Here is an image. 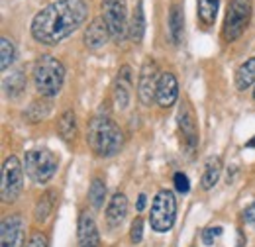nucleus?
<instances>
[{"label":"nucleus","mask_w":255,"mask_h":247,"mask_svg":"<svg viewBox=\"0 0 255 247\" xmlns=\"http://www.w3.org/2000/svg\"><path fill=\"white\" fill-rule=\"evenodd\" d=\"M102 18L108 24L110 35L114 39L126 37L128 28H129L126 0H104L102 2Z\"/></svg>","instance_id":"obj_8"},{"label":"nucleus","mask_w":255,"mask_h":247,"mask_svg":"<svg viewBox=\"0 0 255 247\" xmlns=\"http://www.w3.org/2000/svg\"><path fill=\"white\" fill-rule=\"evenodd\" d=\"M129 240H131V244H139V242L143 240V222H141V218H135V220L131 222Z\"/></svg>","instance_id":"obj_27"},{"label":"nucleus","mask_w":255,"mask_h":247,"mask_svg":"<svg viewBox=\"0 0 255 247\" xmlns=\"http://www.w3.org/2000/svg\"><path fill=\"white\" fill-rule=\"evenodd\" d=\"M129 91H131V69L126 65V67L120 69V73L116 77V83L112 87V96H114L116 108L126 110L128 104H129Z\"/></svg>","instance_id":"obj_15"},{"label":"nucleus","mask_w":255,"mask_h":247,"mask_svg":"<svg viewBox=\"0 0 255 247\" xmlns=\"http://www.w3.org/2000/svg\"><path fill=\"white\" fill-rule=\"evenodd\" d=\"M89 16L85 0H55L41 8L32 20V37L41 45H57L77 31Z\"/></svg>","instance_id":"obj_1"},{"label":"nucleus","mask_w":255,"mask_h":247,"mask_svg":"<svg viewBox=\"0 0 255 247\" xmlns=\"http://www.w3.org/2000/svg\"><path fill=\"white\" fill-rule=\"evenodd\" d=\"M159 75L161 73H157L155 61L147 59V61L143 63V67L139 71V81H137V96H139V100H141L143 106H149L155 100Z\"/></svg>","instance_id":"obj_9"},{"label":"nucleus","mask_w":255,"mask_h":247,"mask_svg":"<svg viewBox=\"0 0 255 247\" xmlns=\"http://www.w3.org/2000/svg\"><path fill=\"white\" fill-rule=\"evenodd\" d=\"M255 83V57H250L242 63L236 71V89L248 91Z\"/></svg>","instance_id":"obj_18"},{"label":"nucleus","mask_w":255,"mask_h":247,"mask_svg":"<svg viewBox=\"0 0 255 247\" xmlns=\"http://www.w3.org/2000/svg\"><path fill=\"white\" fill-rule=\"evenodd\" d=\"M57 131L63 139H73L75 133H77V118H75V112L73 110H67L61 114L59 122H57Z\"/></svg>","instance_id":"obj_23"},{"label":"nucleus","mask_w":255,"mask_h":247,"mask_svg":"<svg viewBox=\"0 0 255 247\" xmlns=\"http://www.w3.org/2000/svg\"><path fill=\"white\" fill-rule=\"evenodd\" d=\"M59 169L57 157L47 149H32L24 155V171L33 183L43 185L47 183Z\"/></svg>","instance_id":"obj_6"},{"label":"nucleus","mask_w":255,"mask_h":247,"mask_svg":"<svg viewBox=\"0 0 255 247\" xmlns=\"http://www.w3.org/2000/svg\"><path fill=\"white\" fill-rule=\"evenodd\" d=\"M24 87H26V81H24L22 71H16L14 75H10V83L4 81V89H6V93L10 94V96L20 94L22 91H24Z\"/></svg>","instance_id":"obj_26"},{"label":"nucleus","mask_w":255,"mask_h":247,"mask_svg":"<svg viewBox=\"0 0 255 247\" xmlns=\"http://www.w3.org/2000/svg\"><path fill=\"white\" fill-rule=\"evenodd\" d=\"M220 0H196V14L204 26H212L216 22Z\"/></svg>","instance_id":"obj_21"},{"label":"nucleus","mask_w":255,"mask_h":247,"mask_svg":"<svg viewBox=\"0 0 255 247\" xmlns=\"http://www.w3.org/2000/svg\"><path fill=\"white\" fill-rule=\"evenodd\" d=\"M244 220H246L248 224L255 226V202L254 204H250V206L244 210Z\"/></svg>","instance_id":"obj_31"},{"label":"nucleus","mask_w":255,"mask_h":247,"mask_svg":"<svg viewBox=\"0 0 255 247\" xmlns=\"http://www.w3.org/2000/svg\"><path fill=\"white\" fill-rule=\"evenodd\" d=\"M145 200H147V198H145V194H139V198H137V206H135V208H137V212H141V210L145 208Z\"/></svg>","instance_id":"obj_32"},{"label":"nucleus","mask_w":255,"mask_h":247,"mask_svg":"<svg viewBox=\"0 0 255 247\" xmlns=\"http://www.w3.org/2000/svg\"><path fill=\"white\" fill-rule=\"evenodd\" d=\"M252 12H254L252 0H232L228 4V12H226L222 26L224 41L232 43L246 31V28L250 26V20H252Z\"/></svg>","instance_id":"obj_5"},{"label":"nucleus","mask_w":255,"mask_h":247,"mask_svg":"<svg viewBox=\"0 0 255 247\" xmlns=\"http://www.w3.org/2000/svg\"><path fill=\"white\" fill-rule=\"evenodd\" d=\"M87 143L95 155L108 159L120 153L124 145V135L114 120H110L108 116H96L89 122Z\"/></svg>","instance_id":"obj_2"},{"label":"nucleus","mask_w":255,"mask_h":247,"mask_svg":"<svg viewBox=\"0 0 255 247\" xmlns=\"http://www.w3.org/2000/svg\"><path fill=\"white\" fill-rule=\"evenodd\" d=\"M220 175H222V161H220V157H210V159L206 161L204 175H202V181H200L202 188H204V190H210L212 186L218 183Z\"/></svg>","instance_id":"obj_20"},{"label":"nucleus","mask_w":255,"mask_h":247,"mask_svg":"<svg viewBox=\"0 0 255 247\" xmlns=\"http://www.w3.org/2000/svg\"><path fill=\"white\" fill-rule=\"evenodd\" d=\"M177 218V198L173 190L161 188L151 200V212H149V226L157 234H167Z\"/></svg>","instance_id":"obj_4"},{"label":"nucleus","mask_w":255,"mask_h":247,"mask_svg":"<svg viewBox=\"0 0 255 247\" xmlns=\"http://www.w3.org/2000/svg\"><path fill=\"white\" fill-rule=\"evenodd\" d=\"M222 228L220 226H216V228H206L204 232H202V242L206 244V246H212L214 244V240H218L220 236H222Z\"/></svg>","instance_id":"obj_29"},{"label":"nucleus","mask_w":255,"mask_h":247,"mask_svg":"<svg viewBox=\"0 0 255 247\" xmlns=\"http://www.w3.org/2000/svg\"><path fill=\"white\" fill-rule=\"evenodd\" d=\"M65 83V67L53 55H41L33 65V85L35 91L45 96L53 98L61 93Z\"/></svg>","instance_id":"obj_3"},{"label":"nucleus","mask_w":255,"mask_h":247,"mask_svg":"<svg viewBox=\"0 0 255 247\" xmlns=\"http://www.w3.org/2000/svg\"><path fill=\"white\" fill-rule=\"evenodd\" d=\"M89 200L93 204V208H102L104 200H106V185L102 179H93V183L89 186Z\"/></svg>","instance_id":"obj_25"},{"label":"nucleus","mask_w":255,"mask_h":247,"mask_svg":"<svg viewBox=\"0 0 255 247\" xmlns=\"http://www.w3.org/2000/svg\"><path fill=\"white\" fill-rule=\"evenodd\" d=\"M128 35L131 41L139 43L145 35V12H143V2L137 0L133 12H131V18H129V28H128Z\"/></svg>","instance_id":"obj_17"},{"label":"nucleus","mask_w":255,"mask_h":247,"mask_svg":"<svg viewBox=\"0 0 255 247\" xmlns=\"http://www.w3.org/2000/svg\"><path fill=\"white\" fill-rule=\"evenodd\" d=\"M173 183H175L177 192H181V194H187V192L191 190V181H189V177H187L185 173H175Z\"/></svg>","instance_id":"obj_28"},{"label":"nucleus","mask_w":255,"mask_h":247,"mask_svg":"<svg viewBox=\"0 0 255 247\" xmlns=\"http://www.w3.org/2000/svg\"><path fill=\"white\" fill-rule=\"evenodd\" d=\"M77 236H79V247H100L98 228H96L95 218L89 212H81L79 226H77Z\"/></svg>","instance_id":"obj_14"},{"label":"nucleus","mask_w":255,"mask_h":247,"mask_svg":"<svg viewBox=\"0 0 255 247\" xmlns=\"http://www.w3.org/2000/svg\"><path fill=\"white\" fill-rule=\"evenodd\" d=\"M183 30H185V16H183V6L173 4L169 12V33L173 43H179L183 39Z\"/></svg>","instance_id":"obj_19"},{"label":"nucleus","mask_w":255,"mask_h":247,"mask_svg":"<svg viewBox=\"0 0 255 247\" xmlns=\"http://www.w3.org/2000/svg\"><path fill=\"white\" fill-rule=\"evenodd\" d=\"M246 145H248V147H255V137H252V139H250Z\"/></svg>","instance_id":"obj_33"},{"label":"nucleus","mask_w":255,"mask_h":247,"mask_svg":"<svg viewBox=\"0 0 255 247\" xmlns=\"http://www.w3.org/2000/svg\"><path fill=\"white\" fill-rule=\"evenodd\" d=\"M179 98V83H177V77L173 73H161L159 75V83H157V104L161 108H169L177 102Z\"/></svg>","instance_id":"obj_13"},{"label":"nucleus","mask_w":255,"mask_h":247,"mask_svg":"<svg viewBox=\"0 0 255 247\" xmlns=\"http://www.w3.org/2000/svg\"><path fill=\"white\" fill-rule=\"evenodd\" d=\"M16 61V47H14V41L8 39V37H2L0 39V69L2 71H8Z\"/></svg>","instance_id":"obj_24"},{"label":"nucleus","mask_w":255,"mask_h":247,"mask_svg":"<svg viewBox=\"0 0 255 247\" xmlns=\"http://www.w3.org/2000/svg\"><path fill=\"white\" fill-rule=\"evenodd\" d=\"M26 247H49V242H47L45 234H41V232H33L32 238H30L28 244H26Z\"/></svg>","instance_id":"obj_30"},{"label":"nucleus","mask_w":255,"mask_h":247,"mask_svg":"<svg viewBox=\"0 0 255 247\" xmlns=\"http://www.w3.org/2000/svg\"><path fill=\"white\" fill-rule=\"evenodd\" d=\"M177 125H179V131H181L183 141L189 147V151H194L198 145V124H196L194 110L189 102L181 104V108L177 112Z\"/></svg>","instance_id":"obj_10"},{"label":"nucleus","mask_w":255,"mask_h":247,"mask_svg":"<svg viewBox=\"0 0 255 247\" xmlns=\"http://www.w3.org/2000/svg\"><path fill=\"white\" fill-rule=\"evenodd\" d=\"M53 204H55V194L51 190H47L45 194L39 196V200H37V204L33 208V218L37 222H45L47 216L51 214V210H53Z\"/></svg>","instance_id":"obj_22"},{"label":"nucleus","mask_w":255,"mask_h":247,"mask_svg":"<svg viewBox=\"0 0 255 247\" xmlns=\"http://www.w3.org/2000/svg\"><path fill=\"white\" fill-rule=\"evenodd\" d=\"M0 247H24V220L20 214H8L2 218Z\"/></svg>","instance_id":"obj_11"},{"label":"nucleus","mask_w":255,"mask_h":247,"mask_svg":"<svg viewBox=\"0 0 255 247\" xmlns=\"http://www.w3.org/2000/svg\"><path fill=\"white\" fill-rule=\"evenodd\" d=\"M110 37H112V35H110V30H108V24L104 22L102 16H98V18H95V20L89 24V28L85 30L83 41H85L87 49L96 51V49L104 47V45L108 43Z\"/></svg>","instance_id":"obj_12"},{"label":"nucleus","mask_w":255,"mask_h":247,"mask_svg":"<svg viewBox=\"0 0 255 247\" xmlns=\"http://www.w3.org/2000/svg\"><path fill=\"white\" fill-rule=\"evenodd\" d=\"M128 216V198L124 192H116L106 206V222L110 228H118L122 226V222Z\"/></svg>","instance_id":"obj_16"},{"label":"nucleus","mask_w":255,"mask_h":247,"mask_svg":"<svg viewBox=\"0 0 255 247\" xmlns=\"http://www.w3.org/2000/svg\"><path fill=\"white\" fill-rule=\"evenodd\" d=\"M254 98H255V91H254Z\"/></svg>","instance_id":"obj_34"},{"label":"nucleus","mask_w":255,"mask_h":247,"mask_svg":"<svg viewBox=\"0 0 255 247\" xmlns=\"http://www.w3.org/2000/svg\"><path fill=\"white\" fill-rule=\"evenodd\" d=\"M24 188V165L16 155L6 157L2 165V183H0V196L2 202H14Z\"/></svg>","instance_id":"obj_7"}]
</instances>
